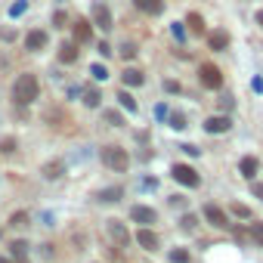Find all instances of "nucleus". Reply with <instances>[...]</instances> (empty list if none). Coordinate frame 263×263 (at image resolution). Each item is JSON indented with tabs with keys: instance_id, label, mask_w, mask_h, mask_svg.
Listing matches in <instances>:
<instances>
[{
	"instance_id": "1",
	"label": "nucleus",
	"mask_w": 263,
	"mask_h": 263,
	"mask_svg": "<svg viewBox=\"0 0 263 263\" xmlns=\"http://www.w3.org/2000/svg\"><path fill=\"white\" fill-rule=\"evenodd\" d=\"M37 96H40L37 78H35V74H19V78H16V84H13V99H16L19 105H31Z\"/></svg>"
},
{
	"instance_id": "8",
	"label": "nucleus",
	"mask_w": 263,
	"mask_h": 263,
	"mask_svg": "<svg viewBox=\"0 0 263 263\" xmlns=\"http://www.w3.org/2000/svg\"><path fill=\"white\" fill-rule=\"evenodd\" d=\"M205 217H208V223H210V226H217V229H226V226H229L226 214H223V210H220L217 205H208V208H205Z\"/></svg>"
},
{
	"instance_id": "22",
	"label": "nucleus",
	"mask_w": 263,
	"mask_h": 263,
	"mask_svg": "<svg viewBox=\"0 0 263 263\" xmlns=\"http://www.w3.org/2000/svg\"><path fill=\"white\" fill-rule=\"evenodd\" d=\"M10 251H13V257L16 260H22V257H28V242H22V239H16L10 245Z\"/></svg>"
},
{
	"instance_id": "19",
	"label": "nucleus",
	"mask_w": 263,
	"mask_h": 263,
	"mask_svg": "<svg viewBox=\"0 0 263 263\" xmlns=\"http://www.w3.org/2000/svg\"><path fill=\"white\" fill-rule=\"evenodd\" d=\"M62 174H65L62 161H50V164H44V176H47V180H59Z\"/></svg>"
},
{
	"instance_id": "39",
	"label": "nucleus",
	"mask_w": 263,
	"mask_h": 263,
	"mask_svg": "<svg viewBox=\"0 0 263 263\" xmlns=\"http://www.w3.org/2000/svg\"><path fill=\"white\" fill-rule=\"evenodd\" d=\"M0 37H3V40H13V37H16V31H13V28H6V31H0Z\"/></svg>"
},
{
	"instance_id": "25",
	"label": "nucleus",
	"mask_w": 263,
	"mask_h": 263,
	"mask_svg": "<svg viewBox=\"0 0 263 263\" xmlns=\"http://www.w3.org/2000/svg\"><path fill=\"white\" fill-rule=\"evenodd\" d=\"M10 226H28V214H25V210H16L10 217Z\"/></svg>"
},
{
	"instance_id": "2",
	"label": "nucleus",
	"mask_w": 263,
	"mask_h": 263,
	"mask_svg": "<svg viewBox=\"0 0 263 263\" xmlns=\"http://www.w3.org/2000/svg\"><path fill=\"white\" fill-rule=\"evenodd\" d=\"M99 158H103V164L112 167V171H127V164H130L127 149H121V146H103L99 149Z\"/></svg>"
},
{
	"instance_id": "21",
	"label": "nucleus",
	"mask_w": 263,
	"mask_h": 263,
	"mask_svg": "<svg viewBox=\"0 0 263 263\" xmlns=\"http://www.w3.org/2000/svg\"><path fill=\"white\" fill-rule=\"evenodd\" d=\"M118 103H121V105H124V108H127V112H130V115H133V112H137V108H140V105H137V99H133V96H130V93H127V90H118Z\"/></svg>"
},
{
	"instance_id": "12",
	"label": "nucleus",
	"mask_w": 263,
	"mask_h": 263,
	"mask_svg": "<svg viewBox=\"0 0 263 263\" xmlns=\"http://www.w3.org/2000/svg\"><path fill=\"white\" fill-rule=\"evenodd\" d=\"M78 53H81V50H78V44H74V40H69V44H62V47H59V59H62L65 65L78 62Z\"/></svg>"
},
{
	"instance_id": "17",
	"label": "nucleus",
	"mask_w": 263,
	"mask_h": 263,
	"mask_svg": "<svg viewBox=\"0 0 263 263\" xmlns=\"http://www.w3.org/2000/svg\"><path fill=\"white\" fill-rule=\"evenodd\" d=\"M137 242H140V245H142V248H146V251H155V248H158V235L152 232V229H140Z\"/></svg>"
},
{
	"instance_id": "16",
	"label": "nucleus",
	"mask_w": 263,
	"mask_h": 263,
	"mask_svg": "<svg viewBox=\"0 0 263 263\" xmlns=\"http://www.w3.org/2000/svg\"><path fill=\"white\" fill-rule=\"evenodd\" d=\"M121 195H124V189L121 186H108V189H103L96 195V201H105V205H115V201H121Z\"/></svg>"
},
{
	"instance_id": "15",
	"label": "nucleus",
	"mask_w": 263,
	"mask_h": 263,
	"mask_svg": "<svg viewBox=\"0 0 263 263\" xmlns=\"http://www.w3.org/2000/svg\"><path fill=\"white\" fill-rule=\"evenodd\" d=\"M208 44H210V50L223 53V50L229 47V35H226V31H210V35H208Z\"/></svg>"
},
{
	"instance_id": "18",
	"label": "nucleus",
	"mask_w": 263,
	"mask_h": 263,
	"mask_svg": "<svg viewBox=\"0 0 263 263\" xmlns=\"http://www.w3.org/2000/svg\"><path fill=\"white\" fill-rule=\"evenodd\" d=\"M121 81H124V87H140V84L146 81V78H142V71H140V69H124Z\"/></svg>"
},
{
	"instance_id": "31",
	"label": "nucleus",
	"mask_w": 263,
	"mask_h": 263,
	"mask_svg": "<svg viewBox=\"0 0 263 263\" xmlns=\"http://www.w3.org/2000/svg\"><path fill=\"white\" fill-rule=\"evenodd\" d=\"M121 56H124V59H133V56H137V47H133V44H124V47H121Z\"/></svg>"
},
{
	"instance_id": "11",
	"label": "nucleus",
	"mask_w": 263,
	"mask_h": 263,
	"mask_svg": "<svg viewBox=\"0 0 263 263\" xmlns=\"http://www.w3.org/2000/svg\"><path fill=\"white\" fill-rule=\"evenodd\" d=\"M25 47L28 50H44L47 47V31H28V35H25Z\"/></svg>"
},
{
	"instance_id": "26",
	"label": "nucleus",
	"mask_w": 263,
	"mask_h": 263,
	"mask_svg": "<svg viewBox=\"0 0 263 263\" xmlns=\"http://www.w3.org/2000/svg\"><path fill=\"white\" fill-rule=\"evenodd\" d=\"M167 121H171V127H174V130H183V127H186V118H183L180 112H174V115H167Z\"/></svg>"
},
{
	"instance_id": "23",
	"label": "nucleus",
	"mask_w": 263,
	"mask_h": 263,
	"mask_svg": "<svg viewBox=\"0 0 263 263\" xmlns=\"http://www.w3.org/2000/svg\"><path fill=\"white\" fill-rule=\"evenodd\" d=\"M103 118H105V121H108V124H112V127H121V124H124V118H121V112H112V108H108V112H103Z\"/></svg>"
},
{
	"instance_id": "41",
	"label": "nucleus",
	"mask_w": 263,
	"mask_h": 263,
	"mask_svg": "<svg viewBox=\"0 0 263 263\" xmlns=\"http://www.w3.org/2000/svg\"><path fill=\"white\" fill-rule=\"evenodd\" d=\"M0 263H13V260H10V257H0Z\"/></svg>"
},
{
	"instance_id": "5",
	"label": "nucleus",
	"mask_w": 263,
	"mask_h": 263,
	"mask_svg": "<svg viewBox=\"0 0 263 263\" xmlns=\"http://www.w3.org/2000/svg\"><path fill=\"white\" fill-rule=\"evenodd\" d=\"M105 229H108V235L121 245V248H127L130 245V232H127V226L121 223V220H105Z\"/></svg>"
},
{
	"instance_id": "4",
	"label": "nucleus",
	"mask_w": 263,
	"mask_h": 263,
	"mask_svg": "<svg viewBox=\"0 0 263 263\" xmlns=\"http://www.w3.org/2000/svg\"><path fill=\"white\" fill-rule=\"evenodd\" d=\"M171 176H174L176 183H183L186 189H195V186L201 183V176L195 174V167H189V164H174L171 167Z\"/></svg>"
},
{
	"instance_id": "14",
	"label": "nucleus",
	"mask_w": 263,
	"mask_h": 263,
	"mask_svg": "<svg viewBox=\"0 0 263 263\" xmlns=\"http://www.w3.org/2000/svg\"><path fill=\"white\" fill-rule=\"evenodd\" d=\"M133 3H137V10L152 13V16H161V13H164V0H133Z\"/></svg>"
},
{
	"instance_id": "9",
	"label": "nucleus",
	"mask_w": 263,
	"mask_h": 263,
	"mask_svg": "<svg viewBox=\"0 0 263 263\" xmlns=\"http://www.w3.org/2000/svg\"><path fill=\"white\" fill-rule=\"evenodd\" d=\"M229 127H232V121L223 118V115H214V118H208V121H205V130L208 133H226Z\"/></svg>"
},
{
	"instance_id": "34",
	"label": "nucleus",
	"mask_w": 263,
	"mask_h": 263,
	"mask_svg": "<svg viewBox=\"0 0 263 263\" xmlns=\"http://www.w3.org/2000/svg\"><path fill=\"white\" fill-rule=\"evenodd\" d=\"M183 229H186V232H192V229H195V217H192V214L183 217Z\"/></svg>"
},
{
	"instance_id": "13",
	"label": "nucleus",
	"mask_w": 263,
	"mask_h": 263,
	"mask_svg": "<svg viewBox=\"0 0 263 263\" xmlns=\"http://www.w3.org/2000/svg\"><path fill=\"white\" fill-rule=\"evenodd\" d=\"M239 171H242V176L254 180V176H257V171H260V161L248 155V158H242V161H239Z\"/></svg>"
},
{
	"instance_id": "10",
	"label": "nucleus",
	"mask_w": 263,
	"mask_h": 263,
	"mask_svg": "<svg viewBox=\"0 0 263 263\" xmlns=\"http://www.w3.org/2000/svg\"><path fill=\"white\" fill-rule=\"evenodd\" d=\"M93 22H96L103 31L112 28V13H108V6H103V3H96V6H93Z\"/></svg>"
},
{
	"instance_id": "3",
	"label": "nucleus",
	"mask_w": 263,
	"mask_h": 263,
	"mask_svg": "<svg viewBox=\"0 0 263 263\" xmlns=\"http://www.w3.org/2000/svg\"><path fill=\"white\" fill-rule=\"evenodd\" d=\"M198 81H201V87H208V90H220V87H223V74H220V69H217V65H210V62H205L198 69Z\"/></svg>"
},
{
	"instance_id": "28",
	"label": "nucleus",
	"mask_w": 263,
	"mask_h": 263,
	"mask_svg": "<svg viewBox=\"0 0 263 263\" xmlns=\"http://www.w3.org/2000/svg\"><path fill=\"white\" fill-rule=\"evenodd\" d=\"M84 105L96 108V105H99V93H96V90H87V93H84Z\"/></svg>"
},
{
	"instance_id": "38",
	"label": "nucleus",
	"mask_w": 263,
	"mask_h": 263,
	"mask_svg": "<svg viewBox=\"0 0 263 263\" xmlns=\"http://www.w3.org/2000/svg\"><path fill=\"white\" fill-rule=\"evenodd\" d=\"M251 192L257 195V198H263V183H254V186H251Z\"/></svg>"
},
{
	"instance_id": "32",
	"label": "nucleus",
	"mask_w": 263,
	"mask_h": 263,
	"mask_svg": "<svg viewBox=\"0 0 263 263\" xmlns=\"http://www.w3.org/2000/svg\"><path fill=\"white\" fill-rule=\"evenodd\" d=\"M0 152H16V140H0Z\"/></svg>"
},
{
	"instance_id": "29",
	"label": "nucleus",
	"mask_w": 263,
	"mask_h": 263,
	"mask_svg": "<svg viewBox=\"0 0 263 263\" xmlns=\"http://www.w3.org/2000/svg\"><path fill=\"white\" fill-rule=\"evenodd\" d=\"M90 74H93L96 81H105V78H108V69H105V65H93V69H90Z\"/></svg>"
},
{
	"instance_id": "30",
	"label": "nucleus",
	"mask_w": 263,
	"mask_h": 263,
	"mask_svg": "<svg viewBox=\"0 0 263 263\" xmlns=\"http://www.w3.org/2000/svg\"><path fill=\"white\" fill-rule=\"evenodd\" d=\"M171 260L174 263H189V254L186 251H171Z\"/></svg>"
},
{
	"instance_id": "27",
	"label": "nucleus",
	"mask_w": 263,
	"mask_h": 263,
	"mask_svg": "<svg viewBox=\"0 0 263 263\" xmlns=\"http://www.w3.org/2000/svg\"><path fill=\"white\" fill-rule=\"evenodd\" d=\"M251 239L257 245H263V223H254V220H251Z\"/></svg>"
},
{
	"instance_id": "37",
	"label": "nucleus",
	"mask_w": 263,
	"mask_h": 263,
	"mask_svg": "<svg viewBox=\"0 0 263 263\" xmlns=\"http://www.w3.org/2000/svg\"><path fill=\"white\" fill-rule=\"evenodd\" d=\"M174 37H176V40H183V37H186V31H183V25H174Z\"/></svg>"
},
{
	"instance_id": "35",
	"label": "nucleus",
	"mask_w": 263,
	"mask_h": 263,
	"mask_svg": "<svg viewBox=\"0 0 263 263\" xmlns=\"http://www.w3.org/2000/svg\"><path fill=\"white\" fill-rule=\"evenodd\" d=\"M164 90H167V93H180V84H176V81H167Z\"/></svg>"
},
{
	"instance_id": "42",
	"label": "nucleus",
	"mask_w": 263,
	"mask_h": 263,
	"mask_svg": "<svg viewBox=\"0 0 263 263\" xmlns=\"http://www.w3.org/2000/svg\"><path fill=\"white\" fill-rule=\"evenodd\" d=\"M16 263H28V257H22V260H16Z\"/></svg>"
},
{
	"instance_id": "33",
	"label": "nucleus",
	"mask_w": 263,
	"mask_h": 263,
	"mask_svg": "<svg viewBox=\"0 0 263 263\" xmlns=\"http://www.w3.org/2000/svg\"><path fill=\"white\" fill-rule=\"evenodd\" d=\"M65 22H69V16H65L62 10H59V13L53 16V25H56V28H62V25H65Z\"/></svg>"
},
{
	"instance_id": "24",
	"label": "nucleus",
	"mask_w": 263,
	"mask_h": 263,
	"mask_svg": "<svg viewBox=\"0 0 263 263\" xmlns=\"http://www.w3.org/2000/svg\"><path fill=\"white\" fill-rule=\"evenodd\" d=\"M229 208H232V214H235V217H242V220H251V210L245 208V205H239V201H232Z\"/></svg>"
},
{
	"instance_id": "7",
	"label": "nucleus",
	"mask_w": 263,
	"mask_h": 263,
	"mask_svg": "<svg viewBox=\"0 0 263 263\" xmlns=\"http://www.w3.org/2000/svg\"><path fill=\"white\" fill-rule=\"evenodd\" d=\"M71 31H74V44H87V40L93 37V31H90V22H87V19H74Z\"/></svg>"
},
{
	"instance_id": "6",
	"label": "nucleus",
	"mask_w": 263,
	"mask_h": 263,
	"mask_svg": "<svg viewBox=\"0 0 263 263\" xmlns=\"http://www.w3.org/2000/svg\"><path fill=\"white\" fill-rule=\"evenodd\" d=\"M130 220H133V223L149 226V223H155V220H158V214H155L152 208H146V205H133V208H130Z\"/></svg>"
},
{
	"instance_id": "40",
	"label": "nucleus",
	"mask_w": 263,
	"mask_h": 263,
	"mask_svg": "<svg viewBox=\"0 0 263 263\" xmlns=\"http://www.w3.org/2000/svg\"><path fill=\"white\" fill-rule=\"evenodd\" d=\"M257 22H260V25H263V10H260V13H257Z\"/></svg>"
},
{
	"instance_id": "20",
	"label": "nucleus",
	"mask_w": 263,
	"mask_h": 263,
	"mask_svg": "<svg viewBox=\"0 0 263 263\" xmlns=\"http://www.w3.org/2000/svg\"><path fill=\"white\" fill-rule=\"evenodd\" d=\"M186 25H189L192 35H205V19H201L198 13H189V16H186Z\"/></svg>"
},
{
	"instance_id": "36",
	"label": "nucleus",
	"mask_w": 263,
	"mask_h": 263,
	"mask_svg": "<svg viewBox=\"0 0 263 263\" xmlns=\"http://www.w3.org/2000/svg\"><path fill=\"white\" fill-rule=\"evenodd\" d=\"M25 13V0H19V3H13V16H22Z\"/></svg>"
}]
</instances>
